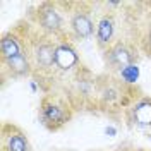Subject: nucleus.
Wrapping results in <instances>:
<instances>
[{
	"label": "nucleus",
	"mask_w": 151,
	"mask_h": 151,
	"mask_svg": "<svg viewBox=\"0 0 151 151\" xmlns=\"http://www.w3.org/2000/svg\"><path fill=\"white\" fill-rule=\"evenodd\" d=\"M38 115L45 129L52 132L60 131L72 119V105L58 94H45L41 98Z\"/></svg>",
	"instance_id": "nucleus-1"
},
{
	"label": "nucleus",
	"mask_w": 151,
	"mask_h": 151,
	"mask_svg": "<svg viewBox=\"0 0 151 151\" xmlns=\"http://www.w3.org/2000/svg\"><path fill=\"white\" fill-rule=\"evenodd\" d=\"M62 4H57V2H43L36 10V22L38 28L43 31V35L48 38H65V19L62 14Z\"/></svg>",
	"instance_id": "nucleus-2"
},
{
	"label": "nucleus",
	"mask_w": 151,
	"mask_h": 151,
	"mask_svg": "<svg viewBox=\"0 0 151 151\" xmlns=\"http://www.w3.org/2000/svg\"><path fill=\"white\" fill-rule=\"evenodd\" d=\"M31 45V60L35 72L52 74L55 70V40L41 36L29 41Z\"/></svg>",
	"instance_id": "nucleus-3"
},
{
	"label": "nucleus",
	"mask_w": 151,
	"mask_h": 151,
	"mask_svg": "<svg viewBox=\"0 0 151 151\" xmlns=\"http://www.w3.org/2000/svg\"><path fill=\"white\" fill-rule=\"evenodd\" d=\"M31 55V45L19 31H7L0 40V58L2 64Z\"/></svg>",
	"instance_id": "nucleus-4"
},
{
	"label": "nucleus",
	"mask_w": 151,
	"mask_h": 151,
	"mask_svg": "<svg viewBox=\"0 0 151 151\" xmlns=\"http://www.w3.org/2000/svg\"><path fill=\"white\" fill-rule=\"evenodd\" d=\"M105 60H106V65L110 67L112 70L119 72V70H122L124 67L136 64L137 52L127 41L117 40L108 50H105Z\"/></svg>",
	"instance_id": "nucleus-5"
},
{
	"label": "nucleus",
	"mask_w": 151,
	"mask_h": 151,
	"mask_svg": "<svg viewBox=\"0 0 151 151\" xmlns=\"http://www.w3.org/2000/svg\"><path fill=\"white\" fill-rule=\"evenodd\" d=\"M79 64H81V58L74 45L67 38L55 40V70L70 72L79 69Z\"/></svg>",
	"instance_id": "nucleus-6"
},
{
	"label": "nucleus",
	"mask_w": 151,
	"mask_h": 151,
	"mask_svg": "<svg viewBox=\"0 0 151 151\" xmlns=\"http://www.w3.org/2000/svg\"><path fill=\"white\" fill-rule=\"evenodd\" d=\"M0 146L2 151H33L26 132L10 122H5L2 125Z\"/></svg>",
	"instance_id": "nucleus-7"
},
{
	"label": "nucleus",
	"mask_w": 151,
	"mask_h": 151,
	"mask_svg": "<svg viewBox=\"0 0 151 151\" xmlns=\"http://www.w3.org/2000/svg\"><path fill=\"white\" fill-rule=\"evenodd\" d=\"M69 26H70V33L76 40H89V38L96 35V26L94 21L89 14V10L83 9H74L69 19Z\"/></svg>",
	"instance_id": "nucleus-8"
},
{
	"label": "nucleus",
	"mask_w": 151,
	"mask_h": 151,
	"mask_svg": "<svg viewBox=\"0 0 151 151\" xmlns=\"http://www.w3.org/2000/svg\"><path fill=\"white\" fill-rule=\"evenodd\" d=\"M119 79H110L98 84V100L101 106H117L124 103V96L127 91V84H124L122 81L117 83Z\"/></svg>",
	"instance_id": "nucleus-9"
},
{
	"label": "nucleus",
	"mask_w": 151,
	"mask_h": 151,
	"mask_svg": "<svg viewBox=\"0 0 151 151\" xmlns=\"http://www.w3.org/2000/svg\"><path fill=\"white\" fill-rule=\"evenodd\" d=\"M115 33H117V24H115V17L113 14H103L101 17L98 19L96 22V43L98 47L108 50L113 43L117 41L115 40Z\"/></svg>",
	"instance_id": "nucleus-10"
},
{
	"label": "nucleus",
	"mask_w": 151,
	"mask_h": 151,
	"mask_svg": "<svg viewBox=\"0 0 151 151\" xmlns=\"http://www.w3.org/2000/svg\"><path fill=\"white\" fill-rule=\"evenodd\" d=\"M129 120L139 129H151V98L144 96L129 108Z\"/></svg>",
	"instance_id": "nucleus-11"
},
{
	"label": "nucleus",
	"mask_w": 151,
	"mask_h": 151,
	"mask_svg": "<svg viewBox=\"0 0 151 151\" xmlns=\"http://www.w3.org/2000/svg\"><path fill=\"white\" fill-rule=\"evenodd\" d=\"M119 79L127 86L136 84L137 79H139V67H137V64L127 65V67H124L122 70H119Z\"/></svg>",
	"instance_id": "nucleus-12"
},
{
	"label": "nucleus",
	"mask_w": 151,
	"mask_h": 151,
	"mask_svg": "<svg viewBox=\"0 0 151 151\" xmlns=\"http://www.w3.org/2000/svg\"><path fill=\"white\" fill-rule=\"evenodd\" d=\"M141 47L144 50V53L148 57H151V22H150V26H148V29H146V35L142 36Z\"/></svg>",
	"instance_id": "nucleus-13"
},
{
	"label": "nucleus",
	"mask_w": 151,
	"mask_h": 151,
	"mask_svg": "<svg viewBox=\"0 0 151 151\" xmlns=\"http://www.w3.org/2000/svg\"><path fill=\"white\" fill-rule=\"evenodd\" d=\"M105 134L110 136V137H115V136H117V127H113V125H106V127H105Z\"/></svg>",
	"instance_id": "nucleus-14"
},
{
	"label": "nucleus",
	"mask_w": 151,
	"mask_h": 151,
	"mask_svg": "<svg viewBox=\"0 0 151 151\" xmlns=\"http://www.w3.org/2000/svg\"><path fill=\"white\" fill-rule=\"evenodd\" d=\"M148 139H150V141H151V134H150V136H148Z\"/></svg>",
	"instance_id": "nucleus-15"
}]
</instances>
